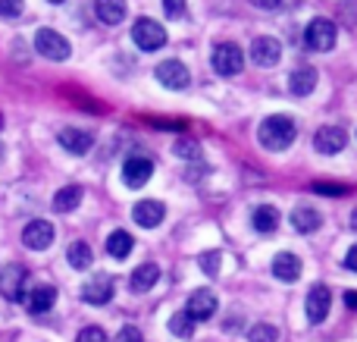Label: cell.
Wrapping results in <instances>:
<instances>
[{"mask_svg": "<svg viewBox=\"0 0 357 342\" xmlns=\"http://www.w3.org/2000/svg\"><path fill=\"white\" fill-rule=\"evenodd\" d=\"M82 299H85L88 305H107V302L113 299V280H107V276L88 280L85 286H82Z\"/></svg>", "mask_w": 357, "mask_h": 342, "instance_id": "obj_17", "label": "cell"}, {"mask_svg": "<svg viewBox=\"0 0 357 342\" xmlns=\"http://www.w3.org/2000/svg\"><path fill=\"white\" fill-rule=\"evenodd\" d=\"M304 38H307V47L314 50H333L335 47V38H339V31H335V22H329V19L317 16L310 19L307 31H304Z\"/></svg>", "mask_w": 357, "mask_h": 342, "instance_id": "obj_5", "label": "cell"}, {"mask_svg": "<svg viewBox=\"0 0 357 342\" xmlns=\"http://www.w3.org/2000/svg\"><path fill=\"white\" fill-rule=\"evenodd\" d=\"M251 60L257 63L260 69H273L279 60H282V47H279L276 38H254L251 41Z\"/></svg>", "mask_w": 357, "mask_h": 342, "instance_id": "obj_9", "label": "cell"}, {"mask_svg": "<svg viewBox=\"0 0 357 342\" xmlns=\"http://www.w3.org/2000/svg\"><path fill=\"white\" fill-rule=\"evenodd\" d=\"M345 144H348V135H345V129H339V126H323V129L314 135V148L320 151V154H339Z\"/></svg>", "mask_w": 357, "mask_h": 342, "instance_id": "obj_13", "label": "cell"}, {"mask_svg": "<svg viewBox=\"0 0 357 342\" xmlns=\"http://www.w3.org/2000/svg\"><path fill=\"white\" fill-rule=\"evenodd\" d=\"M0 132H3V113H0Z\"/></svg>", "mask_w": 357, "mask_h": 342, "instance_id": "obj_41", "label": "cell"}, {"mask_svg": "<svg viewBox=\"0 0 357 342\" xmlns=\"http://www.w3.org/2000/svg\"><path fill=\"white\" fill-rule=\"evenodd\" d=\"M66 258H69V267H75V270H88L91 267V245L88 242H73L69 245V251H66Z\"/></svg>", "mask_w": 357, "mask_h": 342, "instance_id": "obj_26", "label": "cell"}, {"mask_svg": "<svg viewBox=\"0 0 357 342\" xmlns=\"http://www.w3.org/2000/svg\"><path fill=\"white\" fill-rule=\"evenodd\" d=\"M82 198H85V192H82V186H63L60 192L54 195V211H60V214L75 211V207L82 205Z\"/></svg>", "mask_w": 357, "mask_h": 342, "instance_id": "obj_23", "label": "cell"}, {"mask_svg": "<svg viewBox=\"0 0 357 342\" xmlns=\"http://www.w3.org/2000/svg\"><path fill=\"white\" fill-rule=\"evenodd\" d=\"M25 308H29L31 314H44V311H50L54 308V302H56V289H50V286H35V289H29L25 292Z\"/></svg>", "mask_w": 357, "mask_h": 342, "instance_id": "obj_18", "label": "cell"}, {"mask_svg": "<svg viewBox=\"0 0 357 342\" xmlns=\"http://www.w3.org/2000/svg\"><path fill=\"white\" fill-rule=\"evenodd\" d=\"M173 151H176V157H185V161H195L197 157V144L191 142V138H178L173 144Z\"/></svg>", "mask_w": 357, "mask_h": 342, "instance_id": "obj_30", "label": "cell"}, {"mask_svg": "<svg viewBox=\"0 0 357 342\" xmlns=\"http://www.w3.org/2000/svg\"><path fill=\"white\" fill-rule=\"evenodd\" d=\"M295 132H298L295 123H291L289 117H282V113H276V117H266L264 123H260L257 138L266 151H285L295 142Z\"/></svg>", "mask_w": 357, "mask_h": 342, "instance_id": "obj_1", "label": "cell"}, {"mask_svg": "<svg viewBox=\"0 0 357 342\" xmlns=\"http://www.w3.org/2000/svg\"><path fill=\"white\" fill-rule=\"evenodd\" d=\"M254 6H260V10H279L282 6V0H251Z\"/></svg>", "mask_w": 357, "mask_h": 342, "instance_id": "obj_37", "label": "cell"}, {"mask_svg": "<svg viewBox=\"0 0 357 342\" xmlns=\"http://www.w3.org/2000/svg\"><path fill=\"white\" fill-rule=\"evenodd\" d=\"M0 154H3V148H0Z\"/></svg>", "mask_w": 357, "mask_h": 342, "instance_id": "obj_43", "label": "cell"}, {"mask_svg": "<svg viewBox=\"0 0 357 342\" xmlns=\"http://www.w3.org/2000/svg\"><path fill=\"white\" fill-rule=\"evenodd\" d=\"M169 333L178 339H191L195 336V320H191V314L188 311H178L169 318Z\"/></svg>", "mask_w": 357, "mask_h": 342, "instance_id": "obj_27", "label": "cell"}, {"mask_svg": "<svg viewBox=\"0 0 357 342\" xmlns=\"http://www.w3.org/2000/svg\"><path fill=\"white\" fill-rule=\"evenodd\" d=\"M132 248H135V239H132L126 230H116V232H110V236H107V255L116 258V261L129 258Z\"/></svg>", "mask_w": 357, "mask_h": 342, "instance_id": "obj_21", "label": "cell"}, {"mask_svg": "<svg viewBox=\"0 0 357 342\" xmlns=\"http://www.w3.org/2000/svg\"><path fill=\"white\" fill-rule=\"evenodd\" d=\"M351 226H354V232H357V207H354V214H351Z\"/></svg>", "mask_w": 357, "mask_h": 342, "instance_id": "obj_40", "label": "cell"}, {"mask_svg": "<svg viewBox=\"0 0 357 342\" xmlns=\"http://www.w3.org/2000/svg\"><path fill=\"white\" fill-rule=\"evenodd\" d=\"M113 342H144V339H142V330H138V327H123Z\"/></svg>", "mask_w": 357, "mask_h": 342, "instance_id": "obj_33", "label": "cell"}, {"mask_svg": "<svg viewBox=\"0 0 357 342\" xmlns=\"http://www.w3.org/2000/svg\"><path fill=\"white\" fill-rule=\"evenodd\" d=\"M210 60H213V69L220 75H238L241 69H245V54H241V47L238 44H232V41L216 44Z\"/></svg>", "mask_w": 357, "mask_h": 342, "instance_id": "obj_3", "label": "cell"}, {"mask_svg": "<svg viewBox=\"0 0 357 342\" xmlns=\"http://www.w3.org/2000/svg\"><path fill=\"white\" fill-rule=\"evenodd\" d=\"M151 173H154V163H151L148 157H129V161L123 163V179L129 188H142L144 182L151 179Z\"/></svg>", "mask_w": 357, "mask_h": 342, "instance_id": "obj_14", "label": "cell"}, {"mask_svg": "<svg viewBox=\"0 0 357 342\" xmlns=\"http://www.w3.org/2000/svg\"><path fill=\"white\" fill-rule=\"evenodd\" d=\"M201 270L207 276L220 274V251H204V255H201Z\"/></svg>", "mask_w": 357, "mask_h": 342, "instance_id": "obj_29", "label": "cell"}, {"mask_svg": "<svg viewBox=\"0 0 357 342\" xmlns=\"http://www.w3.org/2000/svg\"><path fill=\"white\" fill-rule=\"evenodd\" d=\"M273 274L282 283H295L298 276H301V258L291 255V251H279V255L273 258Z\"/></svg>", "mask_w": 357, "mask_h": 342, "instance_id": "obj_15", "label": "cell"}, {"mask_svg": "<svg viewBox=\"0 0 357 342\" xmlns=\"http://www.w3.org/2000/svg\"><path fill=\"white\" fill-rule=\"evenodd\" d=\"M329 308H333V292L329 286H314L307 295V320L310 324H323L329 318Z\"/></svg>", "mask_w": 357, "mask_h": 342, "instance_id": "obj_11", "label": "cell"}, {"mask_svg": "<svg viewBox=\"0 0 357 342\" xmlns=\"http://www.w3.org/2000/svg\"><path fill=\"white\" fill-rule=\"evenodd\" d=\"M75 342H110V339H107V333L100 330V327H85Z\"/></svg>", "mask_w": 357, "mask_h": 342, "instance_id": "obj_31", "label": "cell"}, {"mask_svg": "<svg viewBox=\"0 0 357 342\" xmlns=\"http://www.w3.org/2000/svg\"><path fill=\"white\" fill-rule=\"evenodd\" d=\"M157 280H160V267L157 264H142V267L132 274V289L135 292H151V289L157 286Z\"/></svg>", "mask_w": 357, "mask_h": 342, "instance_id": "obj_22", "label": "cell"}, {"mask_svg": "<svg viewBox=\"0 0 357 342\" xmlns=\"http://www.w3.org/2000/svg\"><path fill=\"white\" fill-rule=\"evenodd\" d=\"M50 3H63V0H50Z\"/></svg>", "mask_w": 357, "mask_h": 342, "instance_id": "obj_42", "label": "cell"}, {"mask_svg": "<svg viewBox=\"0 0 357 342\" xmlns=\"http://www.w3.org/2000/svg\"><path fill=\"white\" fill-rule=\"evenodd\" d=\"M320 223H323V217L314 207H295V214H291V226H295L298 232H317Z\"/></svg>", "mask_w": 357, "mask_h": 342, "instance_id": "obj_24", "label": "cell"}, {"mask_svg": "<svg viewBox=\"0 0 357 342\" xmlns=\"http://www.w3.org/2000/svg\"><path fill=\"white\" fill-rule=\"evenodd\" d=\"M314 192H320V195H345L348 188L345 186H329V182H317Z\"/></svg>", "mask_w": 357, "mask_h": 342, "instance_id": "obj_35", "label": "cell"}, {"mask_svg": "<svg viewBox=\"0 0 357 342\" xmlns=\"http://www.w3.org/2000/svg\"><path fill=\"white\" fill-rule=\"evenodd\" d=\"M157 82H160L163 88H169V91H182V88H188V82H191L188 66L178 60H163L160 66H157Z\"/></svg>", "mask_w": 357, "mask_h": 342, "instance_id": "obj_8", "label": "cell"}, {"mask_svg": "<svg viewBox=\"0 0 357 342\" xmlns=\"http://www.w3.org/2000/svg\"><path fill=\"white\" fill-rule=\"evenodd\" d=\"M132 38H135V44L142 50H160L163 44H167V29H163L160 22H154V19L144 16L132 25Z\"/></svg>", "mask_w": 357, "mask_h": 342, "instance_id": "obj_4", "label": "cell"}, {"mask_svg": "<svg viewBox=\"0 0 357 342\" xmlns=\"http://www.w3.org/2000/svg\"><path fill=\"white\" fill-rule=\"evenodd\" d=\"M60 144L69 151V154H88L94 144V135L85 129H73V126H69V129L60 132Z\"/></svg>", "mask_w": 357, "mask_h": 342, "instance_id": "obj_16", "label": "cell"}, {"mask_svg": "<svg viewBox=\"0 0 357 342\" xmlns=\"http://www.w3.org/2000/svg\"><path fill=\"white\" fill-rule=\"evenodd\" d=\"M54 239H56V230H54V223H47V220H31V223L22 230V242H25V248H31V251L50 248Z\"/></svg>", "mask_w": 357, "mask_h": 342, "instance_id": "obj_7", "label": "cell"}, {"mask_svg": "<svg viewBox=\"0 0 357 342\" xmlns=\"http://www.w3.org/2000/svg\"><path fill=\"white\" fill-rule=\"evenodd\" d=\"M345 305L351 308V311H357V292H345Z\"/></svg>", "mask_w": 357, "mask_h": 342, "instance_id": "obj_39", "label": "cell"}, {"mask_svg": "<svg viewBox=\"0 0 357 342\" xmlns=\"http://www.w3.org/2000/svg\"><path fill=\"white\" fill-rule=\"evenodd\" d=\"M35 50H38L41 57H47V60H54V63L69 60V54H73L69 41L60 35V31H54V29H38V35H35Z\"/></svg>", "mask_w": 357, "mask_h": 342, "instance_id": "obj_2", "label": "cell"}, {"mask_svg": "<svg viewBox=\"0 0 357 342\" xmlns=\"http://www.w3.org/2000/svg\"><path fill=\"white\" fill-rule=\"evenodd\" d=\"M94 13L104 25H119L129 13V6H126V0H94Z\"/></svg>", "mask_w": 357, "mask_h": 342, "instance_id": "obj_19", "label": "cell"}, {"mask_svg": "<svg viewBox=\"0 0 357 342\" xmlns=\"http://www.w3.org/2000/svg\"><path fill=\"white\" fill-rule=\"evenodd\" d=\"M342 19H345V25H354L357 22V6H342Z\"/></svg>", "mask_w": 357, "mask_h": 342, "instance_id": "obj_38", "label": "cell"}, {"mask_svg": "<svg viewBox=\"0 0 357 342\" xmlns=\"http://www.w3.org/2000/svg\"><path fill=\"white\" fill-rule=\"evenodd\" d=\"M248 339H251V342H276L279 330L273 324H254L251 330H248Z\"/></svg>", "mask_w": 357, "mask_h": 342, "instance_id": "obj_28", "label": "cell"}, {"mask_svg": "<svg viewBox=\"0 0 357 342\" xmlns=\"http://www.w3.org/2000/svg\"><path fill=\"white\" fill-rule=\"evenodd\" d=\"M132 217H135L138 226H144V230H154V226L163 223V217H167V207H163V201H138L135 207H132Z\"/></svg>", "mask_w": 357, "mask_h": 342, "instance_id": "obj_12", "label": "cell"}, {"mask_svg": "<svg viewBox=\"0 0 357 342\" xmlns=\"http://www.w3.org/2000/svg\"><path fill=\"white\" fill-rule=\"evenodd\" d=\"M22 6H25V0H0V16L13 19L22 13Z\"/></svg>", "mask_w": 357, "mask_h": 342, "instance_id": "obj_32", "label": "cell"}, {"mask_svg": "<svg viewBox=\"0 0 357 342\" xmlns=\"http://www.w3.org/2000/svg\"><path fill=\"white\" fill-rule=\"evenodd\" d=\"M25 289H29V274H25V267H19V264L3 267V274H0V292L10 302H22Z\"/></svg>", "mask_w": 357, "mask_h": 342, "instance_id": "obj_6", "label": "cell"}, {"mask_svg": "<svg viewBox=\"0 0 357 342\" xmlns=\"http://www.w3.org/2000/svg\"><path fill=\"white\" fill-rule=\"evenodd\" d=\"M185 311L191 314V320H210L216 314V295L210 292V289H195V292L188 295V305H185Z\"/></svg>", "mask_w": 357, "mask_h": 342, "instance_id": "obj_10", "label": "cell"}, {"mask_svg": "<svg viewBox=\"0 0 357 342\" xmlns=\"http://www.w3.org/2000/svg\"><path fill=\"white\" fill-rule=\"evenodd\" d=\"M163 10H167L169 19H178L185 13V0H163Z\"/></svg>", "mask_w": 357, "mask_h": 342, "instance_id": "obj_34", "label": "cell"}, {"mask_svg": "<svg viewBox=\"0 0 357 342\" xmlns=\"http://www.w3.org/2000/svg\"><path fill=\"white\" fill-rule=\"evenodd\" d=\"M254 230L257 232H273L279 226V211L276 207H270V205H260V207H254Z\"/></svg>", "mask_w": 357, "mask_h": 342, "instance_id": "obj_25", "label": "cell"}, {"mask_svg": "<svg viewBox=\"0 0 357 342\" xmlns=\"http://www.w3.org/2000/svg\"><path fill=\"white\" fill-rule=\"evenodd\" d=\"M345 267L357 274V245H351V248H348V255H345Z\"/></svg>", "mask_w": 357, "mask_h": 342, "instance_id": "obj_36", "label": "cell"}, {"mask_svg": "<svg viewBox=\"0 0 357 342\" xmlns=\"http://www.w3.org/2000/svg\"><path fill=\"white\" fill-rule=\"evenodd\" d=\"M317 69L314 66H298L295 73H291V79H289V88H291V94L295 98H304V94H310L317 88Z\"/></svg>", "mask_w": 357, "mask_h": 342, "instance_id": "obj_20", "label": "cell"}]
</instances>
